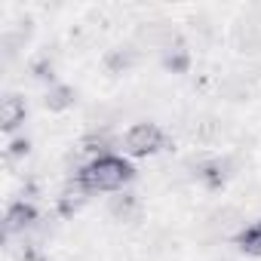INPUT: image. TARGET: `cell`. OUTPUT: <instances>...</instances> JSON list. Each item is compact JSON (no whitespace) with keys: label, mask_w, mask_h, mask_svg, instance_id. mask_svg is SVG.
Returning a JSON list of instances; mask_svg holds the SVG:
<instances>
[{"label":"cell","mask_w":261,"mask_h":261,"mask_svg":"<svg viewBox=\"0 0 261 261\" xmlns=\"http://www.w3.org/2000/svg\"><path fill=\"white\" fill-rule=\"evenodd\" d=\"M136 178V169L126 157L120 154H101L92 157L77 175L74 181L86 191V194H111V191H123V185H129Z\"/></svg>","instance_id":"cell-1"},{"label":"cell","mask_w":261,"mask_h":261,"mask_svg":"<svg viewBox=\"0 0 261 261\" xmlns=\"http://www.w3.org/2000/svg\"><path fill=\"white\" fill-rule=\"evenodd\" d=\"M123 145L133 157H151V154L166 148V136H163V129L157 123H136V126L126 129Z\"/></svg>","instance_id":"cell-2"},{"label":"cell","mask_w":261,"mask_h":261,"mask_svg":"<svg viewBox=\"0 0 261 261\" xmlns=\"http://www.w3.org/2000/svg\"><path fill=\"white\" fill-rule=\"evenodd\" d=\"M34 224H37V209H34L31 203L19 200V203H13V206L7 209L4 233H7V237H13V233H25V230H31Z\"/></svg>","instance_id":"cell-3"},{"label":"cell","mask_w":261,"mask_h":261,"mask_svg":"<svg viewBox=\"0 0 261 261\" xmlns=\"http://www.w3.org/2000/svg\"><path fill=\"white\" fill-rule=\"evenodd\" d=\"M28 117V105L22 95H7L4 98V108H0V126H4V133H13V129H19Z\"/></svg>","instance_id":"cell-4"},{"label":"cell","mask_w":261,"mask_h":261,"mask_svg":"<svg viewBox=\"0 0 261 261\" xmlns=\"http://www.w3.org/2000/svg\"><path fill=\"white\" fill-rule=\"evenodd\" d=\"M227 175H230V163L221 160V157L206 160V163H200V169H197V178H200L209 191H218V188L227 181Z\"/></svg>","instance_id":"cell-5"},{"label":"cell","mask_w":261,"mask_h":261,"mask_svg":"<svg viewBox=\"0 0 261 261\" xmlns=\"http://www.w3.org/2000/svg\"><path fill=\"white\" fill-rule=\"evenodd\" d=\"M139 212H142V203H139L136 194H117V197L111 200V215H114L117 221H136Z\"/></svg>","instance_id":"cell-6"},{"label":"cell","mask_w":261,"mask_h":261,"mask_svg":"<svg viewBox=\"0 0 261 261\" xmlns=\"http://www.w3.org/2000/svg\"><path fill=\"white\" fill-rule=\"evenodd\" d=\"M163 65H166L172 74H185V71L191 68V53H188V46H185L181 40L169 43V46L163 49Z\"/></svg>","instance_id":"cell-7"},{"label":"cell","mask_w":261,"mask_h":261,"mask_svg":"<svg viewBox=\"0 0 261 261\" xmlns=\"http://www.w3.org/2000/svg\"><path fill=\"white\" fill-rule=\"evenodd\" d=\"M74 98H77V92L71 89V86H65V83H56V86H49L46 89V95H43V105L49 108V111H68L71 105H74Z\"/></svg>","instance_id":"cell-8"},{"label":"cell","mask_w":261,"mask_h":261,"mask_svg":"<svg viewBox=\"0 0 261 261\" xmlns=\"http://www.w3.org/2000/svg\"><path fill=\"white\" fill-rule=\"evenodd\" d=\"M83 203H86V191H83L77 181H71V188H65V194L59 197V212H62L65 218H71Z\"/></svg>","instance_id":"cell-9"},{"label":"cell","mask_w":261,"mask_h":261,"mask_svg":"<svg viewBox=\"0 0 261 261\" xmlns=\"http://www.w3.org/2000/svg\"><path fill=\"white\" fill-rule=\"evenodd\" d=\"M237 246H240L246 255H261V221L243 227V230L237 233Z\"/></svg>","instance_id":"cell-10"},{"label":"cell","mask_w":261,"mask_h":261,"mask_svg":"<svg viewBox=\"0 0 261 261\" xmlns=\"http://www.w3.org/2000/svg\"><path fill=\"white\" fill-rule=\"evenodd\" d=\"M133 59H136V56H133V49H123V53L117 49V53L108 59V65H114V68H129V65H133Z\"/></svg>","instance_id":"cell-11"},{"label":"cell","mask_w":261,"mask_h":261,"mask_svg":"<svg viewBox=\"0 0 261 261\" xmlns=\"http://www.w3.org/2000/svg\"><path fill=\"white\" fill-rule=\"evenodd\" d=\"M28 151V142L25 139H16L13 145H10V151H7V160H16V157H22Z\"/></svg>","instance_id":"cell-12"}]
</instances>
